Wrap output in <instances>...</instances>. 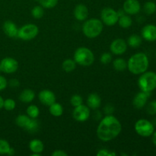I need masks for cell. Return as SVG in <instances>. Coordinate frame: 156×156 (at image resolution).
Segmentation results:
<instances>
[{
  "instance_id": "4dcf8cb0",
  "label": "cell",
  "mask_w": 156,
  "mask_h": 156,
  "mask_svg": "<svg viewBox=\"0 0 156 156\" xmlns=\"http://www.w3.org/2000/svg\"><path fill=\"white\" fill-rule=\"evenodd\" d=\"M38 129H39V122L37 121V119L31 118V120H30L26 130L30 133H34L37 132Z\"/></svg>"
},
{
  "instance_id": "277c9868",
  "label": "cell",
  "mask_w": 156,
  "mask_h": 156,
  "mask_svg": "<svg viewBox=\"0 0 156 156\" xmlns=\"http://www.w3.org/2000/svg\"><path fill=\"white\" fill-rule=\"evenodd\" d=\"M73 59L76 61L77 65L85 67L90 66L94 62V55L89 48L81 47L75 51Z\"/></svg>"
},
{
  "instance_id": "7c38bea8",
  "label": "cell",
  "mask_w": 156,
  "mask_h": 156,
  "mask_svg": "<svg viewBox=\"0 0 156 156\" xmlns=\"http://www.w3.org/2000/svg\"><path fill=\"white\" fill-rule=\"evenodd\" d=\"M123 9L126 15H134L141 10V5L138 0H126L123 2Z\"/></svg>"
},
{
  "instance_id": "ee69618b",
  "label": "cell",
  "mask_w": 156,
  "mask_h": 156,
  "mask_svg": "<svg viewBox=\"0 0 156 156\" xmlns=\"http://www.w3.org/2000/svg\"><path fill=\"white\" fill-rule=\"evenodd\" d=\"M117 15H118L119 17L122 16V15H125V14H126V13H125L124 11H123V9H119L118 11H117Z\"/></svg>"
},
{
  "instance_id": "60d3db41",
  "label": "cell",
  "mask_w": 156,
  "mask_h": 156,
  "mask_svg": "<svg viewBox=\"0 0 156 156\" xmlns=\"http://www.w3.org/2000/svg\"><path fill=\"white\" fill-rule=\"evenodd\" d=\"M8 85H9L12 88H17L20 85V82L18 79H12L9 81V82H8Z\"/></svg>"
},
{
  "instance_id": "6da1fadb",
  "label": "cell",
  "mask_w": 156,
  "mask_h": 156,
  "mask_svg": "<svg viewBox=\"0 0 156 156\" xmlns=\"http://www.w3.org/2000/svg\"><path fill=\"white\" fill-rule=\"evenodd\" d=\"M121 131L122 125L120 120L113 114H111L101 119L96 133L101 141L110 142L117 138Z\"/></svg>"
},
{
  "instance_id": "d6986e66",
  "label": "cell",
  "mask_w": 156,
  "mask_h": 156,
  "mask_svg": "<svg viewBox=\"0 0 156 156\" xmlns=\"http://www.w3.org/2000/svg\"><path fill=\"white\" fill-rule=\"evenodd\" d=\"M87 106L91 110H98L101 105V98L96 93H91L87 98Z\"/></svg>"
},
{
  "instance_id": "8992f818",
  "label": "cell",
  "mask_w": 156,
  "mask_h": 156,
  "mask_svg": "<svg viewBox=\"0 0 156 156\" xmlns=\"http://www.w3.org/2000/svg\"><path fill=\"white\" fill-rule=\"evenodd\" d=\"M39 34V27L35 24H26L18 28L17 37L24 41L34 39Z\"/></svg>"
},
{
  "instance_id": "603a6c76",
  "label": "cell",
  "mask_w": 156,
  "mask_h": 156,
  "mask_svg": "<svg viewBox=\"0 0 156 156\" xmlns=\"http://www.w3.org/2000/svg\"><path fill=\"white\" fill-rule=\"evenodd\" d=\"M113 68L117 72H123L127 69V62L123 58H117L113 61Z\"/></svg>"
},
{
  "instance_id": "3957f363",
  "label": "cell",
  "mask_w": 156,
  "mask_h": 156,
  "mask_svg": "<svg viewBox=\"0 0 156 156\" xmlns=\"http://www.w3.org/2000/svg\"><path fill=\"white\" fill-rule=\"evenodd\" d=\"M104 29V24L98 18H90L84 21L82 30L86 37L93 39L96 38L102 33Z\"/></svg>"
},
{
  "instance_id": "9c48e42d",
  "label": "cell",
  "mask_w": 156,
  "mask_h": 156,
  "mask_svg": "<svg viewBox=\"0 0 156 156\" xmlns=\"http://www.w3.org/2000/svg\"><path fill=\"white\" fill-rule=\"evenodd\" d=\"M18 62L12 57H5L0 61V73L12 74L16 73L18 69Z\"/></svg>"
},
{
  "instance_id": "e575fe53",
  "label": "cell",
  "mask_w": 156,
  "mask_h": 156,
  "mask_svg": "<svg viewBox=\"0 0 156 156\" xmlns=\"http://www.w3.org/2000/svg\"><path fill=\"white\" fill-rule=\"evenodd\" d=\"M112 55L111 53H108V52H105V53H102L101 56L100 57V62H101L104 65H108L110 62L112 61Z\"/></svg>"
},
{
  "instance_id": "4316f807",
  "label": "cell",
  "mask_w": 156,
  "mask_h": 156,
  "mask_svg": "<svg viewBox=\"0 0 156 156\" xmlns=\"http://www.w3.org/2000/svg\"><path fill=\"white\" fill-rule=\"evenodd\" d=\"M26 114L30 118L37 119L40 115V109L37 105H30L26 109Z\"/></svg>"
},
{
  "instance_id": "5bb4252c",
  "label": "cell",
  "mask_w": 156,
  "mask_h": 156,
  "mask_svg": "<svg viewBox=\"0 0 156 156\" xmlns=\"http://www.w3.org/2000/svg\"><path fill=\"white\" fill-rule=\"evenodd\" d=\"M151 92H146V91H141L137 93L133 100V105L134 108L136 109H142L146 106L147 104V101L150 96Z\"/></svg>"
},
{
  "instance_id": "f6af8a7d",
  "label": "cell",
  "mask_w": 156,
  "mask_h": 156,
  "mask_svg": "<svg viewBox=\"0 0 156 156\" xmlns=\"http://www.w3.org/2000/svg\"><path fill=\"white\" fill-rule=\"evenodd\" d=\"M3 103H4V99L0 95V110H2L3 108Z\"/></svg>"
},
{
  "instance_id": "30bf717a",
  "label": "cell",
  "mask_w": 156,
  "mask_h": 156,
  "mask_svg": "<svg viewBox=\"0 0 156 156\" xmlns=\"http://www.w3.org/2000/svg\"><path fill=\"white\" fill-rule=\"evenodd\" d=\"M91 115V109L87 105H81L79 106L75 107L73 111V117L76 121L85 122L89 119Z\"/></svg>"
},
{
  "instance_id": "d590c367",
  "label": "cell",
  "mask_w": 156,
  "mask_h": 156,
  "mask_svg": "<svg viewBox=\"0 0 156 156\" xmlns=\"http://www.w3.org/2000/svg\"><path fill=\"white\" fill-rule=\"evenodd\" d=\"M148 114L150 115H155L156 114V100L152 101L148 105L147 108H146Z\"/></svg>"
},
{
  "instance_id": "83f0119b",
  "label": "cell",
  "mask_w": 156,
  "mask_h": 156,
  "mask_svg": "<svg viewBox=\"0 0 156 156\" xmlns=\"http://www.w3.org/2000/svg\"><path fill=\"white\" fill-rule=\"evenodd\" d=\"M44 8L40 5H36L31 9V15L35 19H41L43 18L44 15Z\"/></svg>"
},
{
  "instance_id": "b9f144b4",
  "label": "cell",
  "mask_w": 156,
  "mask_h": 156,
  "mask_svg": "<svg viewBox=\"0 0 156 156\" xmlns=\"http://www.w3.org/2000/svg\"><path fill=\"white\" fill-rule=\"evenodd\" d=\"M152 143H153L154 146H156V131H155H155H154V133H152Z\"/></svg>"
},
{
  "instance_id": "7a4b0ae2",
  "label": "cell",
  "mask_w": 156,
  "mask_h": 156,
  "mask_svg": "<svg viewBox=\"0 0 156 156\" xmlns=\"http://www.w3.org/2000/svg\"><path fill=\"white\" fill-rule=\"evenodd\" d=\"M149 58L144 53H137L129 57L127 61V69L133 75H141L149 68Z\"/></svg>"
},
{
  "instance_id": "ffe728a7",
  "label": "cell",
  "mask_w": 156,
  "mask_h": 156,
  "mask_svg": "<svg viewBox=\"0 0 156 156\" xmlns=\"http://www.w3.org/2000/svg\"><path fill=\"white\" fill-rule=\"evenodd\" d=\"M18 98L24 104L31 103L35 98V92L32 89L26 88L20 93Z\"/></svg>"
},
{
  "instance_id": "1f68e13d",
  "label": "cell",
  "mask_w": 156,
  "mask_h": 156,
  "mask_svg": "<svg viewBox=\"0 0 156 156\" xmlns=\"http://www.w3.org/2000/svg\"><path fill=\"white\" fill-rule=\"evenodd\" d=\"M16 108V102L12 98H7L4 100L3 103V108L8 111H13Z\"/></svg>"
},
{
  "instance_id": "d4e9b609",
  "label": "cell",
  "mask_w": 156,
  "mask_h": 156,
  "mask_svg": "<svg viewBox=\"0 0 156 156\" xmlns=\"http://www.w3.org/2000/svg\"><path fill=\"white\" fill-rule=\"evenodd\" d=\"M143 42V38L137 34H132L128 37L126 43L127 45L132 48H137L140 47Z\"/></svg>"
},
{
  "instance_id": "bcb514c9",
  "label": "cell",
  "mask_w": 156,
  "mask_h": 156,
  "mask_svg": "<svg viewBox=\"0 0 156 156\" xmlns=\"http://www.w3.org/2000/svg\"><path fill=\"white\" fill-rule=\"evenodd\" d=\"M34 1H39V0H34Z\"/></svg>"
},
{
  "instance_id": "74e56055",
  "label": "cell",
  "mask_w": 156,
  "mask_h": 156,
  "mask_svg": "<svg viewBox=\"0 0 156 156\" xmlns=\"http://www.w3.org/2000/svg\"><path fill=\"white\" fill-rule=\"evenodd\" d=\"M8 86V81L3 76L0 75V91L5 89Z\"/></svg>"
},
{
  "instance_id": "ab89813d",
  "label": "cell",
  "mask_w": 156,
  "mask_h": 156,
  "mask_svg": "<svg viewBox=\"0 0 156 156\" xmlns=\"http://www.w3.org/2000/svg\"><path fill=\"white\" fill-rule=\"evenodd\" d=\"M52 156H68V153L61 149H56L54 152H52Z\"/></svg>"
},
{
  "instance_id": "4fadbf2b",
  "label": "cell",
  "mask_w": 156,
  "mask_h": 156,
  "mask_svg": "<svg viewBox=\"0 0 156 156\" xmlns=\"http://www.w3.org/2000/svg\"><path fill=\"white\" fill-rule=\"evenodd\" d=\"M38 99L42 105L49 107L56 102V95L50 90L44 89L38 94Z\"/></svg>"
},
{
  "instance_id": "ba28073f",
  "label": "cell",
  "mask_w": 156,
  "mask_h": 156,
  "mask_svg": "<svg viewBox=\"0 0 156 156\" xmlns=\"http://www.w3.org/2000/svg\"><path fill=\"white\" fill-rule=\"evenodd\" d=\"M101 21L107 26H114L117 24L119 16L117 11L111 7L104 8L101 12Z\"/></svg>"
},
{
  "instance_id": "ac0fdd59",
  "label": "cell",
  "mask_w": 156,
  "mask_h": 156,
  "mask_svg": "<svg viewBox=\"0 0 156 156\" xmlns=\"http://www.w3.org/2000/svg\"><path fill=\"white\" fill-rule=\"evenodd\" d=\"M29 149L32 152L31 156H40L44 149V145L41 140L34 139L30 140L28 144Z\"/></svg>"
},
{
  "instance_id": "8fae6325",
  "label": "cell",
  "mask_w": 156,
  "mask_h": 156,
  "mask_svg": "<svg viewBox=\"0 0 156 156\" xmlns=\"http://www.w3.org/2000/svg\"><path fill=\"white\" fill-rule=\"evenodd\" d=\"M127 43L123 38H117L111 42L110 45V50L116 56H120L126 53L127 50Z\"/></svg>"
},
{
  "instance_id": "7bdbcfd3",
  "label": "cell",
  "mask_w": 156,
  "mask_h": 156,
  "mask_svg": "<svg viewBox=\"0 0 156 156\" xmlns=\"http://www.w3.org/2000/svg\"><path fill=\"white\" fill-rule=\"evenodd\" d=\"M15 154V149H13V148L12 147H11L10 148V149H9V152H8V155H14Z\"/></svg>"
},
{
  "instance_id": "52a82bcc",
  "label": "cell",
  "mask_w": 156,
  "mask_h": 156,
  "mask_svg": "<svg viewBox=\"0 0 156 156\" xmlns=\"http://www.w3.org/2000/svg\"><path fill=\"white\" fill-rule=\"evenodd\" d=\"M134 129L139 136L143 137H149L155 131V126L152 123L146 119L137 120L134 126Z\"/></svg>"
},
{
  "instance_id": "d6a6232c",
  "label": "cell",
  "mask_w": 156,
  "mask_h": 156,
  "mask_svg": "<svg viewBox=\"0 0 156 156\" xmlns=\"http://www.w3.org/2000/svg\"><path fill=\"white\" fill-rule=\"evenodd\" d=\"M11 146L9 142L0 139V155H8Z\"/></svg>"
},
{
  "instance_id": "484cf974",
  "label": "cell",
  "mask_w": 156,
  "mask_h": 156,
  "mask_svg": "<svg viewBox=\"0 0 156 156\" xmlns=\"http://www.w3.org/2000/svg\"><path fill=\"white\" fill-rule=\"evenodd\" d=\"M77 63L73 59H66L62 62V68L66 73H72L76 69Z\"/></svg>"
},
{
  "instance_id": "9a60e30c",
  "label": "cell",
  "mask_w": 156,
  "mask_h": 156,
  "mask_svg": "<svg viewBox=\"0 0 156 156\" xmlns=\"http://www.w3.org/2000/svg\"><path fill=\"white\" fill-rule=\"evenodd\" d=\"M142 37L149 42L156 41V26L154 24H147L141 30Z\"/></svg>"
},
{
  "instance_id": "f35d334b",
  "label": "cell",
  "mask_w": 156,
  "mask_h": 156,
  "mask_svg": "<svg viewBox=\"0 0 156 156\" xmlns=\"http://www.w3.org/2000/svg\"><path fill=\"white\" fill-rule=\"evenodd\" d=\"M114 110H115L114 107L112 105H110L109 104V105H107L105 107V108H104V112H105V114L106 115H111V114H113Z\"/></svg>"
},
{
  "instance_id": "5b68a950",
  "label": "cell",
  "mask_w": 156,
  "mask_h": 156,
  "mask_svg": "<svg viewBox=\"0 0 156 156\" xmlns=\"http://www.w3.org/2000/svg\"><path fill=\"white\" fill-rule=\"evenodd\" d=\"M138 85L141 91L152 92L156 88V73L145 72L138 79Z\"/></svg>"
},
{
  "instance_id": "7402d4cb",
  "label": "cell",
  "mask_w": 156,
  "mask_h": 156,
  "mask_svg": "<svg viewBox=\"0 0 156 156\" xmlns=\"http://www.w3.org/2000/svg\"><path fill=\"white\" fill-rule=\"evenodd\" d=\"M49 112L52 116L56 117H59L62 115L64 112L63 107L62 105L57 102H54L50 106H49Z\"/></svg>"
},
{
  "instance_id": "cb8c5ba5",
  "label": "cell",
  "mask_w": 156,
  "mask_h": 156,
  "mask_svg": "<svg viewBox=\"0 0 156 156\" xmlns=\"http://www.w3.org/2000/svg\"><path fill=\"white\" fill-rule=\"evenodd\" d=\"M117 24H119L120 27L122 28H129V27H131L133 24V19L129 15H122V16L119 17L118 21H117Z\"/></svg>"
},
{
  "instance_id": "e0dca14e",
  "label": "cell",
  "mask_w": 156,
  "mask_h": 156,
  "mask_svg": "<svg viewBox=\"0 0 156 156\" xmlns=\"http://www.w3.org/2000/svg\"><path fill=\"white\" fill-rule=\"evenodd\" d=\"M2 30L4 33L7 35L9 37L14 38L17 37V34H18V28L15 23H14L12 21L8 20L3 23L2 25Z\"/></svg>"
},
{
  "instance_id": "8d00e7d4",
  "label": "cell",
  "mask_w": 156,
  "mask_h": 156,
  "mask_svg": "<svg viewBox=\"0 0 156 156\" xmlns=\"http://www.w3.org/2000/svg\"><path fill=\"white\" fill-rule=\"evenodd\" d=\"M98 156H115L117 155V153L114 152H111V151L108 150L106 149H101L98 150L97 152Z\"/></svg>"
},
{
  "instance_id": "836d02e7",
  "label": "cell",
  "mask_w": 156,
  "mask_h": 156,
  "mask_svg": "<svg viewBox=\"0 0 156 156\" xmlns=\"http://www.w3.org/2000/svg\"><path fill=\"white\" fill-rule=\"evenodd\" d=\"M70 104L74 108L75 107L79 106V105L83 104V98H82V97L80 94H73L71 97V98H70Z\"/></svg>"
},
{
  "instance_id": "f1b7e54d",
  "label": "cell",
  "mask_w": 156,
  "mask_h": 156,
  "mask_svg": "<svg viewBox=\"0 0 156 156\" xmlns=\"http://www.w3.org/2000/svg\"><path fill=\"white\" fill-rule=\"evenodd\" d=\"M143 10L146 15H152L156 12V4L154 2H146L143 5Z\"/></svg>"
},
{
  "instance_id": "2e32d148",
  "label": "cell",
  "mask_w": 156,
  "mask_h": 156,
  "mask_svg": "<svg viewBox=\"0 0 156 156\" xmlns=\"http://www.w3.org/2000/svg\"><path fill=\"white\" fill-rule=\"evenodd\" d=\"M73 14H74L75 18L77 21H84L88 18L89 12H88V7L85 5L80 3L76 5L73 11Z\"/></svg>"
},
{
  "instance_id": "7dc6e473",
  "label": "cell",
  "mask_w": 156,
  "mask_h": 156,
  "mask_svg": "<svg viewBox=\"0 0 156 156\" xmlns=\"http://www.w3.org/2000/svg\"><path fill=\"white\" fill-rule=\"evenodd\" d=\"M155 56H156V52H155Z\"/></svg>"
},
{
  "instance_id": "44dd1931",
  "label": "cell",
  "mask_w": 156,
  "mask_h": 156,
  "mask_svg": "<svg viewBox=\"0 0 156 156\" xmlns=\"http://www.w3.org/2000/svg\"><path fill=\"white\" fill-rule=\"evenodd\" d=\"M31 118L25 114H19L18 117L15 118V123L17 126L20 128L26 129L30 123Z\"/></svg>"
},
{
  "instance_id": "f546056e",
  "label": "cell",
  "mask_w": 156,
  "mask_h": 156,
  "mask_svg": "<svg viewBox=\"0 0 156 156\" xmlns=\"http://www.w3.org/2000/svg\"><path fill=\"white\" fill-rule=\"evenodd\" d=\"M39 3L44 9H53L57 5L59 0H39Z\"/></svg>"
}]
</instances>
